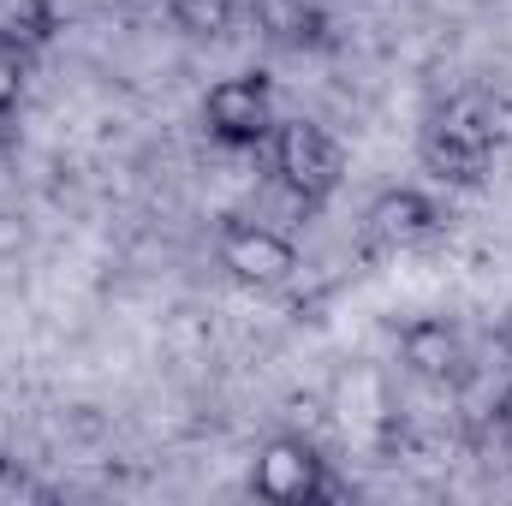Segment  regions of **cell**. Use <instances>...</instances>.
Listing matches in <instances>:
<instances>
[{
	"instance_id": "obj_1",
	"label": "cell",
	"mask_w": 512,
	"mask_h": 506,
	"mask_svg": "<svg viewBox=\"0 0 512 506\" xmlns=\"http://www.w3.org/2000/svg\"><path fill=\"white\" fill-rule=\"evenodd\" d=\"M495 149H501V126H495V108L477 90H459V96L435 102L423 131H417V167L435 185H453V191H477L495 167Z\"/></svg>"
},
{
	"instance_id": "obj_2",
	"label": "cell",
	"mask_w": 512,
	"mask_h": 506,
	"mask_svg": "<svg viewBox=\"0 0 512 506\" xmlns=\"http://www.w3.org/2000/svg\"><path fill=\"white\" fill-rule=\"evenodd\" d=\"M262 161H268V179L310 215V209H328L346 185V149L340 137L322 126V120H304V114H280L268 143H262Z\"/></svg>"
},
{
	"instance_id": "obj_3",
	"label": "cell",
	"mask_w": 512,
	"mask_h": 506,
	"mask_svg": "<svg viewBox=\"0 0 512 506\" xmlns=\"http://www.w3.org/2000/svg\"><path fill=\"white\" fill-rule=\"evenodd\" d=\"M197 120H203V131H209L215 149H227V155H262L268 131L280 120V108H274V78H268L262 66H245V72L215 78V84L203 90Z\"/></svg>"
},
{
	"instance_id": "obj_4",
	"label": "cell",
	"mask_w": 512,
	"mask_h": 506,
	"mask_svg": "<svg viewBox=\"0 0 512 506\" xmlns=\"http://www.w3.org/2000/svg\"><path fill=\"white\" fill-rule=\"evenodd\" d=\"M251 495L274 506H328V501H346V483L334 477V465L322 459V447L310 435H268L251 459Z\"/></svg>"
},
{
	"instance_id": "obj_5",
	"label": "cell",
	"mask_w": 512,
	"mask_h": 506,
	"mask_svg": "<svg viewBox=\"0 0 512 506\" xmlns=\"http://www.w3.org/2000/svg\"><path fill=\"white\" fill-rule=\"evenodd\" d=\"M215 262L227 268V280H239L251 292H280L298 274V239L256 215H227L215 227Z\"/></svg>"
},
{
	"instance_id": "obj_6",
	"label": "cell",
	"mask_w": 512,
	"mask_h": 506,
	"mask_svg": "<svg viewBox=\"0 0 512 506\" xmlns=\"http://www.w3.org/2000/svg\"><path fill=\"white\" fill-rule=\"evenodd\" d=\"M441 233V203L423 185H382L358 215V251L364 256H411Z\"/></svg>"
},
{
	"instance_id": "obj_7",
	"label": "cell",
	"mask_w": 512,
	"mask_h": 506,
	"mask_svg": "<svg viewBox=\"0 0 512 506\" xmlns=\"http://www.w3.org/2000/svg\"><path fill=\"white\" fill-rule=\"evenodd\" d=\"M393 346H399V370L429 381V387H453L471 370V346H465L459 322H447V316H411V322H399Z\"/></svg>"
},
{
	"instance_id": "obj_8",
	"label": "cell",
	"mask_w": 512,
	"mask_h": 506,
	"mask_svg": "<svg viewBox=\"0 0 512 506\" xmlns=\"http://www.w3.org/2000/svg\"><path fill=\"white\" fill-rule=\"evenodd\" d=\"M60 36V0H0V48L42 54Z\"/></svg>"
},
{
	"instance_id": "obj_9",
	"label": "cell",
	"mask_w": 512,
	"mask_h": 506,
	"mask_svg": "<svg viewBox=\"0 0 512 506\" xmlns=\"http://www.w3.org/2000/svg\"><path fill=\"white\" fill-rule=\"evenodd\" d=\"M239 12H251L256 30L274 36V42H286V48H304L322 30V18H316L310 0H239Z\"/></svg>"
},
{
	"instance_id": "obj_10",
	"label": "cell",
	"mask_w": 512,
	"mask_h": 506,
	"mask_svg": "<svg viewBox=\"0 0 512 506\" xmlns=\"http://www.w3.org/2000/svg\"><path fill=\"white\" fill-rule=\"evenodd\" d=\"M167 18L173 30H185L191 42H221L239 30V0H167Z\"/></svg>"
},
{
	"instance_id": "obj_11",
	"label": "cell",
	"mask_w": 512,
	"mask_h": 506,
	"mask_svg": "<svg viewBox=\"0 0 512 506\" xmlns=\"http://www.w3.org/2000/svg\"><path fill=\"white\" fill-rule=\"evenodd\" d=\"M24 84H30V54H18V48H0V126L18 114V102H24Z\"/></svg>"
},
{
	"instance_id": "obj_12",
	"label": "cell",
	"mask_w": 512,
	"mask_h": 506,
	"mask_svg": "<svg viewBox=\"0 0 512 506\" xmlns=\"http://www.w3.org/2000/svg\"><path fill=\"white\" fill-rule=\"evenodd\" d=\"M54 489L48 483H36L18 459H0V506H12V501H48Z\"/></svg>"
},
{
	"instance_id": "obj_13",
	"label": "cell",
	"mask_w": 512,
	"mask_h": 506,
	"mask_svg": "<svg viewBox=\"0 0 512 506\" xmlns=\"http://www.w3.org/2000/svg\"><path fill=\"white\" fill-rule=\"evenodd\" d=\"M495 423H501V429L512 435V381L501 387V399H495Z\"/></svg>"
},
{
	"instance_id": "obj_14",
	"label": "cell",
	"mask_w": 512,
	"mask_h": 506,
	"mask_svg": "<svg viewBox=\"0 0 512 506\" xmlns=\"http://www.w3.org/2000/svg\"><path fill=\"white\" fill-rule=\"evenodd\" d=\"M495 340H501V352L512 358V304L501 310V322H495Z\"/></svg>"
}]
</instances>
